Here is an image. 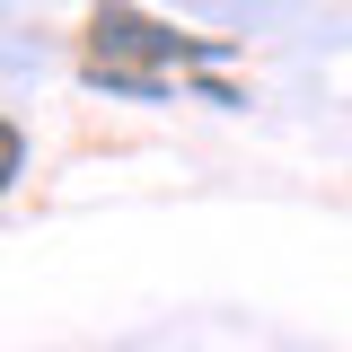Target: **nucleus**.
<instances>
[{
    "instance_id": "obj_1",
    "label": "nucleus",
    "mask_w": 352,
    "mask_h": 352,
    "mask_svg": "<svg viewBox=\"0 0 352 352\" xmlns=\"http://www.w3.org/2000/svg\"><path fill=\"white\" fill-rule=\"evenodd\" d=\"M88 53H106V62H150V71H185V62H220L229 36H176V27H159V18H141L132 0H97Z\"/></svg>"
},
{
    "instance_id": "obj_2",
    "label": "nucleus",
    "mask_w": 352,
    "mask_h": 352,
    "mask_svg": "<svg viewBox=\"0 0 352 352\" xmlns=\"http://www.w3.org/2000/svg\"><path fill=\"white\" fill-rule=\"evenodd\" d=\"M88 80L115 88V97H176V71H150V62H106V53H88Z\"/></svg>"
}]
</instances>
